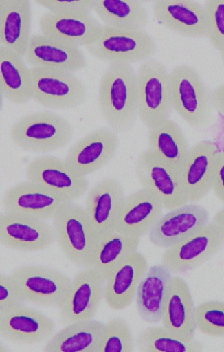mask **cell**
Wrapping results in <instances>:
<instances>
[{
  "instance_id": "7402d4cb",
  "label": "cell",
  "mask_w": 224,
  "mask_h": 352,
  "mask_svg": "<svg viewBox=\"0 0 224 352\" xmlns=\"http://www.w3.org/2000/svg\"><path fill=\"white\" fill-rule=\"evenodd\" d=\"M25 58L32 67L57 68L72 73L81 72L86 66L85 56L79 47L43 34L31 35Z\"/></svg>"
},
{
  "instance_id": "8fae6325",
  "label": "cell",
  "mask_w": 224,
  "mask_h": 352,
  "mask_svg": "<svg viewBox=\"0 0 224 352\" xmlns=\"http://www.w3.org/2000/svg\"><path fill=\"white\" fill-rule=\"evenodd\" d=\"M25 302L45 307H59L71 283L66 275L52 268L22 266L11 274Z\"/></svg>"
},
{
  "instance_id": "83f0119b",
  "label": "cell",
  "mask_w": 224,
  "mask_h": 352,
  "mask_svg": "<svg viewBox=\"0 0 224 352\" xmlns=\"http://www.w3.org/2000/svg\"><path fill=\"white\" fill-rule=\"evenodd\" d=\"M105 324L85 320L65 326L44 346L47 352H98Z\"/></svg>"
},
{
  "instance_id": "52a82bcc",
  "label": "cell",
  "mask_w": 224,
  "mask_h": 352,
  "mask_svg": "<svg viewBox=\"0 0 224 352\" xmlns=\"http://www.w3.org/2000/svg\"><path fill=\"white\" fill-rule=\"evenodd\" d=\"M97 59L130 65L150 58L157 44L142 29H128L102 25L100 38L87 47Z\"/></svg>"
},
{
  "instance_id": "9a60e30c",
  "label": "cell",
  "mask_w": 224,
  "mask_h": 352,
  "mask_svg": "<svg viewBox=\"0 0 224 352\" xmlns=\"http://www.w3.org/2000/svg\"><path fill=\"white\" fill-rule=\"evenodd\" d=\"M118 146L117 133L102 127L91 131L74 144L64 161L87 177L107 165L115 157Z\"/></svg>"
},
{
  "instance_id": "7a4b0ae2",
  "label": "cell",
  "mask_w": 224,
  "mask_h": 352,
  "mask_svg": "<svg viewBox=\"0 0 224 352\" xmlns=\"http://www.w3.org/2000/svg\"><path fill=\"white\" fill-rule=\"evenodd\" d=\"M53 220L55 239L67 261L79 267H91L98 236L84 207L67 202Z\"/></svg>"
},
{
  "instance_id": "b9f144b4",
  "label": "cell",
  "mask_w": 224,
  "mask_h": 352,
  "mask_svg": "<svg viewBox=\"0 0 224 352\" xmlns=\"http://www.w3.org/2000/svg\"><path fill=\"white\" fill-rule=\"evenodd\" d=\"M8 349L5 347L4 348L3 347V344H1V345H0V351H8Z\"/></svg>"
},
{
  "instance_id": "8992f818",
  "label": "cell",
  "mask_w": 224,
  "mask_h": 352,
  "mask_svg": "<svg viewBox=\"0 0 224 352\" xmlns=\"http://www.w3.org/2000/svg\"><path fill=\"white\" fill-rule=\"evenodd\" d=\"M32 100L46 108L69 110L80 107L87 97V90L80 79L67 70L30 68Z\"/></svg>"
},
{
  "instance_id": "836d02e7",
  "label": "cell",
  "mask_w": 224,
  "mask_h": 352,
  "mask_svg": "<svg viewBox=\"0 0 224 352\" xmlns=\"http://www.w3.org/2000/svg\"><path fill=\"white\" fill-rule=\"evenodd\" d=\"M133 349V335L124 319L115 318L105 324L98 352H131Z\"/></svg>"
},
{
  "instance_id": "603a6c76",
  "label": "cell",
  "mask_w": 224,
  "mask_h": 352,
  "mask_svg": "<svg viewBox=\"0 0 224 352\" xmlns=\"http://www.w3.org/2000/svg\"><path fill=\"white\" fill-rule=\"evenodd\" d=\"M147 270L146 259L142 254L136 252L126 258L106 280L104 298L108 307L122 311L131 305Z\"/></svg>"
},
{
  "instance_id": "f35d334b",
  "label": "cell",
  "mask_w": 224,
  "mask_h": 352,
  "mask_svg": "<svg viewBox=\"0 0 224 352\" xmlns=\"http://www.w3.org/2000/svg\"><path fill=\"white\" fill-rule=\"evenodd\" d=\"M212 190L217 198L224 203V151H219L216 157Z\"/></svg>"
},
{
  "instance_id": "cb8c5ba5",
  "label": "cell",
  "mask_w": 224,
  "mask_h": 352,
  "mask_svg": "<svg viewBox=\"0 0 224 352\" xmlns=\"http://www.w3.org/2000/svg\"><path fill=\"white\" fill-rule=\"evenodd\" d=\"M124 197L122 184L113 179L102 180L91 190L84 208L98 238L115 230Z\"/></svg>"
},
{
  "instance_id": "277c9868",
  "label": "cell",
  "mask_w": 224,
  "mask_h": 352,
  "mask_svg": "<svg viewBox=\"0 0 224 352\" xmlns=\"http://www.w3.org/2000/svg\"><path fill=\"white\" fill-rule=\"evenodd\" d=\"M74 131L62 117L41 112L26 115L12 126L10 137L19 149L32 153H49L70 142Z\"/></svg>"
},
{
  "instance_id": "484cf974",
  "label": "cell",
  "mask_w": 224,
  "mask_h": 352,
  "mask_svg": "<svg viewBox=\"0 0 224 352\" xmlns=\"http://www.w3.org/2000/svg\"><path fill=\"white\" fill-rule=\"evenodd\" d=\"M31 20L32 8L27 0H0V47L25 57Z\"/></svg>"
},
{
  "instance_id": "60d3db41",
  "label": "cell",
  "mask_w": 224,
  "mask_h": 352,
  "mask_svg": "<svg viewBox=\"0 0 224 352\" xmlns=\"http://www.w3.org/2000/svg\"><path fill=\"white\" fill-rule=\"evenodd\" d=\"M212 223L219 227L224 234V208L214 217Z\"/></svg>"
},
{
  "instance_id": "e575fe53",
  "label": "cell",
  "mask_w": 224,
  "mask_h": 352,
  "mask_svg": "<svg viewBox=\"0 0 224 352\" xmlns=\"http://www.w3.org/2000/svg\"><path fill=\"white\" fill-rule=\"evenodd\" d=\"M197 329L208 336L224 338V302L210 300L196 307Z\"/></svg>"
},
{
  "instance_id": "ac0fdd59",
  "label": "cell",
  "mask_w": 224,
  "mask_h": 352,
  "mask_svg": "<svg viewBox=\"0 0 224 352\" xmlns=\"http://www.w3.org/2000/svg\"><path fill=\"white\" fill-rule=\"evenodd\" d=\"M67 202L69 201L60 195L30 181L11 188L3 199V208L8 212L45 221L54 219Z\"/></svg>"
},
{
  "instance_id": "4316f807",
  "label": "cell",
  "mask_w": 224,
  "mask_h": 352,
  "mask_svg": "<svg viewBox=\"0 0 224 352\" xmlns=\"http://www.w3.org/2000/svg\"><path fill=\"white\" fill-rule=\"evenodd\" d=\"M172 273L162 264L148 269L140 280L135 299L140 318L148 324L161 322Z\"/></svg>"
},
{
  "instance_id": "4dcf8cb0",
  "label": "cell",
  "mask_w": 224,
  "mask_h": 352,
  "mask_svg": "<svg viewBox=\"0 0 224 352\" xmlns=\"http://www.w3.org/2000/svg\"><path fill=\"white\" fill-rule=\"evenodd\" d=\"M139 239L116 230L99 237L91 267L98 270L107 280L112 272L126 258L137 252Z\"/></svg>"
},
{
  "instance_id": "d590c367",
  "label": "cell",
  "mask_w": 224,
  "mask_h": 352,
  "mask_svg": "<svg viewBox=\"0 0 224 352\" xmlns=\"http://www.w3.org/2000/svg\"><path fill=\"white\" fill-rule=\"evenodd\" d=\"M204 8L208 23L207 38L221 52L224 50V0H208Z\"/></svg>"
},
{
  "instance_id": "ffe728a7",
  "label": "cell",
  "mask_w": 224,
  "mask_h": 352,
  "mask_svg": "<svg viewBox=\"0 0 224 352\" xmlns=\"http://www.w3.org/2000/svg\"><path fill=\"white\" fill-rule=\"evenodd\" d=\"M42 33L53 39L78 47L94 44L102 32L101 25L90 14L45 13L39 21Z\"/></svg>"
},
{
  "instance_id": "7bdbcfd3",
  "label": "cell",
  "mask_w": 224,
  "mask_h": 352,
  "mask_svg": "<svg viewBox=\"0 0 224 352\" xmlns=\"http://www.w3.org/2000/svg\"><path fill=\"white\" fill-rule=\"evenodd\" d=\"M221 58L224 63V50L220 52Z\"/></svg>"
},
{
  "instance_id": "4fadbf2b",
  "label": "cell",
  "mask_w": 224,
  "mask_h": 352,
  "mask_svg": "<svg viewBox=\"0 0 224 352\" xmlns=\"http://www.w3.org/2000/svg\"><path fill=\"white\" fill-rule=\"evenodd\" d=\"M27 181L47 188L73 201L82 197L88 190L86 176L72 169L64 160L43 156L32 160L27 167Z\"/></svg>"
},
{
  "instance_id": "ba28073f",
  "label": "cell",
  "mask_w": 224,
  "mask_h": 352,
  "mask_svg": "<svg viewBox=\"0 0 224 352\" xmlns=\"http://www.w3.org/2000/svg\"><path fill=\"white\" fill-rule=\"evenodd\" d=\"M223 243L222 230L212 223H208L166 249L161 264L175 274L195 270L215 256Z\"/></svg>"
},
{
  "instance_id": "f1b7e54d",
  "label": "cell",
  "mask_w": 224,
  "mask_h": 352,
  "mask_svg": "<svg viewBox=\"0 0 224 352\" xmlns=\"http://www.w3.org/2000/svg\"><path fill=\"white\" fill-rule=\"evenodd\" d=\"M0 89L15 104H24L32 100L30 68L23 58L3 47H0Z\"/></svg>"
},
{
  "instance_id": "6da1fadb",
  "label": "cell",
  "mask_w": 224,
  "mask_h": 352,
  "mask_svg": "<svg viewBox=\"0 0 224 352\" xmlns=\"http://www.w3.org/2000/svg\"><path fill=\"white\" fill-rule=\"evenodd\" d=\"M100 113L117 133H126L138 116L137 74L128 64L111 63L102 75L98 89Z\"/></svg>"
},
{
  "instance_id": "d6986e66",
  "label": "cell",
  "mask_w": 224,
  "mask_h": 352,
  "mask_svg": "<svg viewBox=\"0 0 224 352\" xmlns=\"http://www.w3.org/2000/svg\"><path fill=\"white\" fill-rule=\"evenodd\" d=\"M164 208L153 192L142 188L123 199L115 230L140 238L150 232L163 215Z\"/></svg>"
},
{
  "instance_id": "8d00e7d4",
  "label": "cell",
  "mask_w": 224,
  "mask_h": 352,
  "mask_svg": "<svg viewBox=\"0 0 224 352\" xmlns=\"http://www.w3.org/2000/svg\"><path fill=\"white\" fill-rule=\"evenodd\" d=\"M35 3L56 14H90L93 0H36Z\"/></svg>"
},
{
  "instance_id": "7c38bea8",
  "label": "cell",
  "mask_w": 224,
  "mask_h": 352,
  "mask_svg": "<svg viewBox=\"0 0 224 352\" xmlns=\"http://www.w3.org/2000/svg\"><path fill=\"white\" fill-rule=\"evenodd\" d=\"M55 239L54 228L45 220L8 211L0 215V242L7 248L40 252L49 248Z\"/></svg>"
},
{
  "instance_id": "d6a6232c",
  "label": "cell",
  "mask_w": 224,
  "mask_h": 352,
  "mask_svg": "<svg viewBox=\"0 0 224 352\" xmlns=\"http://www.w3.org/2000/svg\"><path fill=\"white\" fill-rule=\"evenodd\" d=\"M137 346L143 352H200L202 342L175 334L164 327H148L137 337Z\"/></svg>"
},
{
  "instance_id": "2e32d148",
  "label": "cell",
  "mask_w": 224,
  "mask_h": 352,
  "mask_svg": "<svg viewBox=\"0 0 224 352\" xmlns=\"http://www.w3.org/2000/svg\"><path fill=\"white\" fill-rule=\"evenodd\" d=\"M55 323L43 312L23 305L0 314V336L17 344L36 345L50 340Z\"/></svg>"
},
{
  "instance_id": "e0dca14e",
  "label": "cell",
  "mask_w": 224,
  "mask_h": 352,
  "mask_svg": "<svg viewBox=\"0 0 224 352\" xmlns=\"http://www.w3.org/2000/svg\"><path fill=\"white\" fill-rule=\"evenodd\" d=\"M209 217L208 210L196 203L176 207L161 217L148 232L149 240L166 250L208 224Z\"/></svg>"
},
{
  "instance_id": "f546056e",
  "label": "cell",
  "mask_w": 224,
  "mask_h": 352,
  "mask_svg": "<svg viewBox=\"0 0 224 352\" xmlns=\"http://www.w3.org/2000/svg\"><path fill=\"white\" fill-rule=\"evenodd\" d=\"M148 129V149L179 171L190 150L179 126L168 118Z\"/></svg>"
},
{
  "instance_id": "9c48e42d",
  "label": "cell",
  "mask_w": 224,
  "mask_h": 352,
  "mask_svg": "<svg viewBox=\"0 0 224 352\" xmlns=\"http://www.w3.org/2000/svg\"><path fill=\"white\" fill-rule=\"evenodd\" d=\"M105 283L103 275L93 267L74 276L58 307L62 324L92 320L104 297Z\"/></svg>"
},
{
  "instance_id": "1f68e13d",
  "label": "cell",
  "mask_w": 224,
  "mask_h": 352,
  "mask_svg": "<svg viewBox=\"0 0 224 352\" xmlns=\"http://www.w3.org/2000/svg\"><path fill=\"white\" fill-rule=\"evenodd\" d=\"M93 10L111 27L142 29L148 21L147 11L138 0H93Z\"/></svg>"
},
{
  "instance_id": "d4e9b609",
  "label": "cell",
  "mask_w": 224,
  "mask_h": 352,
  "mask_svg": "<svg viewBox=\"0 0 224 352\" xmlns=\"http://www.w3.org/2000/svg\"><path fill=\"white\" fill-rule=\"evenodd\" d=\"M161 323L181 337L195 338L196 306L190 287L179 276H172L166 297Z\"/></svg>"
},
{
  "instance_id": "5bb4252c",
  "label": "cell",
  "mask_w": 224,
  "mask_h": 352,
  "mask_svg": "<svg viewBox=\"0 0 224 352\" xmlns=\"http://www.w3.org/2000/svg\"><path fill=\"white\" fill-rule=\"evenodd\" d=\"M219 150L210 140H202L190 148L179 170L188 203H197L212 189L214 166Z\"/></svg>"
},
{
  "instance_id": "44dd1931",
  "label": "cell",
  "mask_w": 224,
  "mask_h": 352,
  "mask_svg": "<svg viewBox=\"0 0 224 352\" xmlns=\"http://www.w3.org/2000/svg\"><path fill=\"white\" fill-rule=\"evenodd\" d=\"M156 19L165 27L188 38L207 37L204 6L194 0H157L153 6Z\"/></svg>"
},
{
  "instance_id": "30bf717a",
  "label": "cell",
  "mask_w": 224,
  "mask_h": 352,
  "mask_svg": "<svg viewBox=\"0 0 224 352\" xmlns=\"http://www.w3.org/2000/svg\"><path fill=\"white\" fill-rule=\"evenodd\" d=\"M135 169L142 188L153 192L164 208L171 210L188 204L179 171L152 151L148 149L139 155Z\"/></svg>"
},
{
  "instance_id": "74e56055",
  "label": "cell",
  "mask_w": 224,
  "mask_h": 352,
  "mask_svg": "<svg viewBox=\"0 0 224 352\" xmlns=\"http://www.w3.org/2000/svg\"><path fill=\"white\" fill-rule=\"evenodd\" d=\"M25 302L11 275L0 276V314L23 305Z\"/></svg>"
},
{
  "instance_id": "5b68a950",
  "label": "cell",
  "mask_w": 224,
  "mask_h": 352,
  "mask_svg": "<svg viewBox=\"0 0 224 352\" xmlns=\"http://www.w3.org/2000/svg\"><path fill=\"white\" fill-rule=\"evenodd\" d=\"M137 113L146 128L170 118L173 109L170 75L158 60L142 64L137 74Z\"/></svg>"
},
{
  "instance_id": "ab89813d",
  "label": "cell",
  "mask_w": 224,
  "mask_h": 352,
  "mask_svg": "<svg viewBox=\"0 0 224 352\" xmlns=\"http://www.w3.org/2000/svg\"><path fill=\"white\" fill-rule=\"evenodd\" d=\"M214 109L224 118V84L216 87L211 93Z\"/></svg>"
},
{
  "instance_id": "3957f363",
  "label": "cell",
  "mask_w": 224,
  "mask_h": 352,
  "mask_svg": "<svg viewBox=\"0 0 224 352\" xmlns=\"http://www.w3.org/2000/svg\"><path fill=\"white\" fill-rule=\"evenodd\" d=\"M170 75L173 109L191 126H208L214 113L211 93L197 69L182 64Z\"/></svg>"
}]
</instances>
